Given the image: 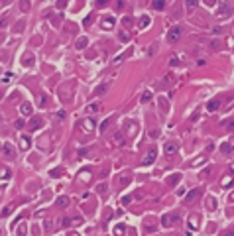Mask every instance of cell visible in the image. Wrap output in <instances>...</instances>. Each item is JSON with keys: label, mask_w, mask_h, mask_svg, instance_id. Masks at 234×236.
I'll list each match as a JSON object with an SVG mask.
<instances>
[{"label": "cell", "mask_w": 234, "mask_h": 236, "mask_svg": "<svg viewBox=\"0 0 234 236\" xmlns=\"http://www.w3.org/2000/svg\"><path fill=\"white\" fill-rule=\"evenodd\" d=\"M2 155H4L6 159H14V157H16V150H14V146H12L10 142H4V144H2Z\"/></svg>", "instance_id": "obj_1"}, {"label": "cell", "mask_w": 234, "mask_h": 236, "mask_svg": "<svg viewBox=\"0 0 234 236\" xmlns=\"http://www.w3.org/2000/svg\"><path fill=\"white\" fill-rule=\"evenodd\" d=\"M179 38H181V28H179V26L171 28L169 32H167V41H169V43H175Z\"/></svg>", "instance_id": "obj_2"}, {"label": "cell", "mask_w": 234, "mask_h": 236, "mask_svg": "<svg viewBox=\"0 0 234 236\" xmlns=\"http://www.w3.org/2000/svg\"><path fill=\"white\" fill-rule=\"evenodd\" d=\"M199 197H201V189H191V191L185 195V203H193V201H197Z\"/></svg>", "instance_id": "obj_3"}, {"label": "cell", "mask_w": 234, "mask_h": 236, "mask_svg": "<svg viewBox=\"0 0 234 236\" xmlns=\"http://www.w3.org/2000/svg\"><path fill=\"white\" fill-rule=\"evenodd\" d=\"M41 124H43V120H41L40 116H32L30 122H28V126H30V130H40Z\"/></svg>", "instance_id": "obj_4"}, {"label": "cell", "mask_w": 234, "mask_h": 236, "mask_svg": "<svg viewBox=\"0 0 234 236\" xmlns=\"http://www.w3.org/2000/svg\"><path fill=\"white\" fill-rule=\"evenodd\" d=\"M157 157V150L155 148H150V152L146 154V157H144V165H150V163H153V159Z\"/></svg>", "instance_id": "obj_5"}, {"label": "cell", "mask_w": 234, "mask_h": 236, "mask_svg": "<svg viewBox=\"0 0 234 236\" xmlns=\"http://www.w3.org/2000/svg\"><path fill=\"white\" fill-rule=\"evenodd\" d=\"M95 126H97V124H95V120H91V118H85V120L81 122L83 132H93V130H95Z\"/></svg>", "instance_id": "obj_6"}, {"label": "cell", "mask_w": 234, "mask_h": 236, "mask_svg": "<svg viewBox=\"0 0 234 236\" xmlns=\"http://www.w3.org/2000/svg\"><path fill=\"white\" fill-rule=\"evenodd\" d=\"M106 91H108V83H100V85H98L97 89L93 91V95H95V97H102V95H104Z\"/></svg>", "instance_id": "obj_7"}, {"label": "cell", "mask_w": 234, "mask_h": 236, "mask_svg": "<svg viewBox=\"0 0 234 236\" xmlns=\"http://www.w3.org/2000/svg\"><path fill=\"white\" fill-rule=\"evenodd\" d=\"M228 14H230V6L226 2H220L218 4V16H228Z\"/></svg>", "instance_id": "obj_8"}, {"label": "cell", "mask_w": 234, "mask_h": 236, "mask_svg": "<svg viewBox=\"0 0 234 236\" xmlns=\"http://www.w3.org/2000/svg\"><path fill=\"white\" fill-rule=\"evenodd\" d=\"M30 146H32V140H30V136H22V138H20V148H22V150H30Z\"/></svg>", "instance_id": "obj_9"}, {"label": "cell", "mask_w": 234, "mask_h": 236, "mask_svg": "<svg viewBox=\"0 0 234 236\" xmlns=\"http://www.w3.org/2000/svg\"><path fill=\"white\" fill-rule=\"evenodd\" d=\"M175 152H177V144H175V142H167V144H165V154L173 155Z\"/></svg>", "instance_id": "obj_10"}, {"label": "cell", "mask_w": 234, "mask_h": 236, "mask_svg": "<svg viewBox=\"0 0 234 236\" xmlns=\"http://www.w3.org/2000/svg\"><path fill=\"white\" fill-rule=\"evenodd\" d=\"M179 181H181V173H175V175L167 177V185H169V187H175Z\"/></svg>", "instance_id": "obj_11"}, {"label": "cell", "mask_w": 234, "mask_h": 236, "mask_svg": "<svg viewBox=\"0 0 234 236\" xmlns=\"http://www.w3.org/2000/svg\"><path fill=\"white\" fill-rule=\"evenodd\" d=\"M114 24H116V22H114L112 16H108V18H104V20H102V28H104V30H112Z\"/></svg>", "instance_id": "obj_12"}, {"label": "cell", "mask_w": 234, "mask_h": 236, "mask_svg": "<svg viewBox=\"0 0 234 236\" xmlns=\"http://www.w3.org/2000/svg\"><path fill=\"white\" fill-rule=\"evenodd\" d=\"M20 112H22V116H30L32 114V104L30 102H24V104L20 106Z\"/></svg>", "instance_id": "obj_13"}, {"label": "cell", "mask_w": 234, "mask_h": 236, "mask_svg": "<svg viewBox=\"0 0 234 236\" xmlns=\"http://www.w3.org/2000/svg\"><path fill=\"white\" fill-rule=\"evenodd\" d=\"M189 226H191V230H197L199 228V217L197 214H191L189 217Z\"/></svg>", "instance_id": "obj_14"}, {"label": "cell", "mask_w": 234, "mask_h": 236, "mask_svg": "<svg viewBox=\"0 0 234 236\" xmlns=\"http://www.w3.org/2000/svg\"><path fill=\"white\" fill-rule=\"evenodd\" d=\"M218 106H220V98H212V100H209V104H207V110H217Z\"/></svg>", "instance_id": "obj_15"}, {"label": "cell", "mask_w": 234, "mask_h": 236, "mask_svg": "<svg viewBox=\"0 0 234 236\" xmlns=\"http://www.w3.org/2000/svg\"><path fill=\"white\" fill-rule=\"evenodd\" d=\"M87 43H89V40L83 36V38H79V40H77V43H75V45H77V49H85V47H87Z\"/></svg>", "instance_id": "obj_16"}, {"label": "cell", "mask_w": 234, "mask_h": 236, "mask_svg": "<svg viewBox=\"0 0 234 236\" xmlns=\"http://www.w3.org/2000/svg\"><path fill=\"white\" fill-rule=\"evenodd\" d=\"M171 222H173V220H171L169 214H163V217H162V224H163L165 228H169V226H171Z\"/></svg>", "instance_id": "obj_17"}, {"label": "cell", "mask_w": 234, "mask_h": 236, "mask_svg": "<svg viewBox=\"0 0 234 236\" xmlns=\"http://www.w3.org/2000/svg\"><path fill=\"white\" fill-rule=\"evenodd\" d=\"M230 150H232V144H230V142H224V144L220 146V152H222V154H230Z\"/></svg>", "instance_id": "obj_18"}, {"label": "cell", "mask_w": 234, "mask_h": 236, "mask_svg": "<svg viewBox=\"0 0 234 236\" xmlns=\"http://www.w3.org/2000/svg\"><path fill=\"white\" fill-rule=\"evenodd\" d=\"M57 205L59 207H69V197H59L57 199Z\"/></svg>", "instance_id": "obj_19"}, {"label": "cell", "mask_w": 234, "mask_h": 236, "mask_svg": "<svg viewBox=\"0 0 234 236\" xmlns=\"http://www.w3.org/2000/svg\"><path fill=\"white\" fill-rule=\"evenodd\" d=\"M207 209H209V211H214V209H217V205H214V199H212V197H207Z\"/></svg>", "instance_id": "obj_20"}, {"label": "cell", "mask_w": 234, "mask_h": 236, "mask_svg": "<svg viewBox=\"0 0 234 236\" xmlns=\"http://www.w3.org/2000/svg\"><path fill=\"white\" fill-rule=\"evenodd\" d=\"M150 26V16H144L142 20H140V30H144V28H148Z\"/></svg>", "instance_id": "obj_21"}, {"label": "cell", "mask_w": 234, "mask_h": 236, "mask_svg": "<svg viewBox=\"0 0 234 236\" xmlns=\"http://www.w3.org/2000/svg\"><path fill=\"white\" fill-rule=\"evenodd\" d=\"M22 61H24V65H32V63H33V55H32V53H26Z\"/></svg>", "instance_id": "obj_22"}, {"label": "cell", "mask_w": 234, "mask_h": 236, "mask_svg": "<svg viewBox=\"0 0 234 236\" xmlns=\"http://www.w3.org/2000/svg\"><path fill=\"white\" fill-rule=\"evenodd\" d=\"M87 110H89V112H98V110H100V104H98V102H93V104L87 106Z\"/></svg>", "instance_id": "obj_23"}, {"label": "cell", "mask_w": 234, "mask_h": 236, "mask_svg": "<svg viewBox=\"0 0 234 236\" xmlns=\"http://www.w3.org/2000/svg\"><path fill=\"white\" fill-rule=\"evenodd\" d=\"M63 175V167H55V169H51V177H61Z\"/></svg>", "instance_id": "obj_24"}, {"label": "cell", "mask_w": 234, "mask_h": 236, "mask_svg": "<svg viewBox=\"0 0 234 236\" xmlns=\"http://www.w3.org/2000/svg\"><path fill=\"white\" fill-rule=\"evenodd\" d=\"M124 230H126V226H124V224H116V226H114V234H116V236H120L122 232H124Z\"/></svg>", "instance_id": "obj_25"}, {"label": "cell", "mask_w": 234, "mask_h": 236, "mask_svg": "<svg viewBox=\"0 0 234 236\" xmlns=\"http://www.w3.org/2000/svg\"><path fill=\"white\" fill-rule=\"evenodd\" d=\"M152 6H153L155 10H163V8H165V2H163V0H157V2H153Z\"/></svg>", "instance_id": "obj_26"}, {"label": "cell", "mask_w": 234, "mask_h": 236, "mask_svg": "<svg viewBox=\"0 0 234 236\" xmlns=\"http://www.w3.org/2000/svg\"><path fill=\"white\" fill-rule=\"evenodd\" d=\"M205 162H207V157H203V155H201L199 159H195V162H191V165H193V167H199V165H201V163H205Z\"/></svg>", "instance_id": "obj_27"}, {"label": "cell", "mask_w": 234, "mask_h": 236, "mask_svg": "<svg viewBox=\"0 0 234 236\" xmlns=\"http://www.w3.org/2000/svg\"><path fill=\"white\" fill-rule=\"evenodd\" d=\"M8 177H10V171L6 169V167H2V185L6 183V179H8Z\"/></svg>", "instance_id": "obj_28"}, {"label": "cell", "mask_w": 234, "mask_h": 236, "mask_svg": "<svg viewBox=\"0 0 234 236\" xmlns=\"http://www.w3.org/2000/svg\"><path fill=\"white\" fill-rule=\"evenodd\" d=\"M71 222H73V219H61V222H59V226H61V228H67L69 224H71Z\"/></svg>", "instance_id": "obj_29"}, {"label": "cell", "mask_w": 234, "mask_h": 236, "mask_svg": "<svg viewBox=\"0 0 234 236\" xmlns=\"http://www.w3.org/2000/svg\"><path fill=\"white\" fill-rule=\"evenodd\" d=\"M150 100H152V93H150V91H146L144 95H142V102H150Z\"/></svg>", "instance_id": "obj_30"}, {"label": "cell", "mask_w": 234, "mask_h": 236, "mask_svg": "<svg viewBox=\"0 0 234 236\" xmlns=\"http://www.w3.org/2000/svg\"><path fill=\"white\" fill-rule=\"evenodd\" d=\"M112 140H114V144H116V146H120V144H122V134H120V132H116Z\"/></svg>", "instance_id": "obj_31"}, {"label": "cell", "mask_w": 234, "mask_h": 236, "mask_svg": "<svg viewBox=\"0 0 234 236\" xmlns=\"http://www.w3.org/2000/svg\"><path fill=\"white\" fill-rule=\"evenodd\" d=\"M130 201H132V195H126V197H122V199H120V205H128Z\"/></svg>", "instance_id": "obj_32"}, {"label": "cell", "mask_w": 234, "mask_h": 236, "mask_svg": "<svg viewBox=\"0 0 234 236\" xmlns=\"http://www.w3.org/2000/svg\"><path fill=\"white\" fill-rule=\"evenodd\" d=\"M230 183H232V177L228 175V177H224V179H222V187H228Z\"/></svg>", "instance_id": "obj_33"}, {"label": "cell", "mask_w": 234, "mask_h": 236, "mask_svg": "<svg viewBox=\"0 0 234 236\" xmlns=\"http://www.w3.org/2000/svg\"><path fill=\"white\" fill-rule=\"evenodd\" d=\"M169 65H171V67H177V65H179V61H177V57H175V55L169 57Z\"/></svg>", "instance_id": "obj_34"}, {"label": "cell", "mask_w": 234, "mask_h": 236, "mask_svg": "<svg viewBox=\"0 0 234 236\" xmlns=\"http://www.w3.org/2000/svg\"><path fill=\"white\" fill-rule=\"evenodd\" d=\"M18 234H20V236H24V234H26V224H24V222L18 226Z\"/></svg>", "instance_id": "obj_35"}, {"label": "cell", "mask_w": 234, "mask_h": 236, "mask_svg": "<svg viewBox=\"0 0 234 236\" xmlns=\"http://www.w3.org/2000/svg\"><path fill=\"white\" fill-rule=\"evenodd\" d=\"M224 126H226V130H234V120H226Z\"/></svg>", "instance_id": "obj_36"}, {"label": "cell", "mask_w": 234, "mask_h": 236, "mask_svg": "<svg viewBox=\"0 0 234 236\" xmlns=\"http://www.w3.org/2000/svg\"><path fill=\"white\" fill-rule=\"evenodd\" d=\"M38 102H40V106H45V102H47V98L43 97V95H40V97H38Z\"/></svg>", "instance_id": "obj_37"}, {"label": "cell", "mask_w": 234, "mask_h": 236, "mask_svg": "<svg viewBox=\"0 0 234 236\" xmlns=\"http://www.w3.org/2000/svg\"><path fill=\"white\" fill-rule=\"evenodd\" d=\"M14 30H16V32H22V30H24V20H20V22L16 24V28H14Z\"/></svg>", "instance_id": "obj_38"}, {"label": "cell", "mask_w": 234, "mask_h": 236, "mask_svg": "<svg viewBox=\"0 0 234 236\" xmlns=\"http://www.w3.org/2000/svg\"><path fill=\"white\" fill-rule=\"evenodd\" d=\"M93 20H95V16L91 14V16H87V18H85V20H83V24H85V26H89L91 22H93Z\"/></svg>", "instance_id": "obj_39"}, {"label": "cell", "mask_w": 234, "mask_h": 236, "mask_svg": "<svg viewBox=\"0 0 234 236\" xmlns=\"http://www.w3.org/2000/svg\"><path fill=\"white\" fill-rule=\"evenodd\" d=\"M12 77H14L12 73H4V75H2V81H4V83H8L10 79H12Z\"/></svg>", "instance_id": "obj_40"}, {"label": "cell", "mask_w": 234, "mask_h": 236, "mask_svg": "<svg viewBox=\"0 0 234 236\" xmlns=\"http://www.w3.org/2000/svg\"><path fill=\"white\" fill-rule=\"evenodd\" d=\"M118 38H120L122 41H128V40H130V36H128L126 32H120V36H118Z\"/></svg>", "instance_id": "obj_41"}, {"label": "cell", "mask_w": 234, "mask_h": 236, "mask_svg": "<svg viewBox=\"0 0 234 236\" xmlns=\"http://www.w3.org/2000/svg\"><path fill=\"white\" fill-rule=\"evenodd\" d=\"M16 128H18V130L24 128V118H18V120H16Z\"/></svg>", "instance_id": "obj_42"}, {"label": "cell", "mask_w": 234, "mask_h": 236, "mask_svg": "<svg viewBox=\"0 0 234 236\" xmlns=\"http://www.w3.org/2000/svg\"><path fill=\"white\" fill-rule=\"evenodd\" d=\"M97 191H98V193H100V195H104V193H106V187H104V185H102V183H100V185H98V187H97Z\"/></svg>", "instance_id": "obj_43"}, {"label": "cell", "mask_w": 234, "mask_h": 236, "mask_svg": "<svg viewBox=\"0 0 234 236\" xmlns=\"http://www.w3.org/2000/svg\"><path fill=\"white\" fill-rule=\"evenodd\" d=\"M187 8H197V2H195V0H189V2H187Z\"/></svg>", "instance_id": "obj_44"}, {"label": "cell", "mask_w": 234, "mask_h": 236, "mask_svg": "<svg viewBox=\"0 0 234 236\" xmlns=\"http://www.w3.org/2000/svg\"><path fill=\"white\" fill-rule=\"evenodd\" d=\"M120 183H122V185H128V183H130V177H120Z\"/></svg>", "instance_id": "obj_45"}, {"label": "cell", "mask_w": 234, "mask_h": 236, "mask_svg": "<svg viewBox=\"0 0 234 236\" xmlns=\"http://www.w3.org/2000/svg\"><path fill=\"white\" fill-rule=\"evenodd\" d=\"M132 24V20H130V18H124V20H122V26H130Z\"/></svg>", "instance_id": "obj_46"}, {"label": "cell", "mask_w": 234, "mask_h": 236, "mask_svg": "<svg viewBox=\"0 0 234 236\" xmlns=\"http://www.w3.org/2000/svg\"><path fill=\"white\" fill-rule=\"evenodd\" d=\"M150 136H152V138H157V136H159V132H157V130H152V132H150Z\"/></svg>", "instance_id": "obj_47"}, {"label": "cell", "mask_w": 234, "mask_h": 236, "mask_svg": "<svg viewBox=\"0 0 234 236\" xmlns=\"http://www.w3.org/2000/svg\"><path fill=\"white\" fill-rule=\"evenodd\" d=\"M108 124H110V120H104V122H102V126H100V130H106V126H108Z\"/></svg>", "instance_id": "obj_48"}, {"label": "cell", "mask_w": 234, "mask_h": 236, "mask_svg": "<svg viewBox=\"0 0 234 236\" xmlns=\"http://www.w3.org/2000/svg\"><path fill=\"white\" fill-rule=\"evenodd\" d=\"M116 8H118V10L124 8V2H122V0H118V2H116Z\"/></svg>", "instance_id": "obj_49"}, {"label": "cell", "mask_w": 234, "mask_h": 236, "mask_svg": "<svg viewBox=\"0 0 234 236\" xmlns=\"http://www.w3.org/2000/svg\"><path fill=\"white\" fill-rule=\"evenodd\" d=\"M57 118H65V110H59L57 112Z\"/></svg>", "instance_id": "obj_50"}, {"label": "cell", "mask_w": 234, "mask_h": 236, "mask_svg": "<svg viewBox=\"0 0 234 236\" xmlns=\"http://www.w3.org/2000/svg\"><path fill=\"white\" fill-rule=\"evenodd\" d=\"M222 236H234V230H228V232H224Z\"/></svg>", "instance_id": "obj_51"}, {"label": "cell", "mask_w": 234, "mask_h": 236, "mask_svg": "<svg viewBox=\"0 0 234 236\" xmlns=\"http://www.w3.org/2000/svg\"><path fill=\"white\" fill-rule=\"evenodd\" d=\"M230 203H234V193H232V195H230Z\"/></svg>", "instance_id": "obj_52"}, {"label": "cell", "mask_w": 234, "mask_h": 236, "mask_svg": "<svg viewBox=\"0 0 234 236\" xmlns=\"http://www.w3.org/2000/svg\"><path fill=\"white\" fill-rule=\"evenodd\" d=\"M69 236H81V234H79V232H73V234H69Z\"/></svg>", "instance_id": "obj_53"}, {"label": "cell", "mask_w": 234, "mask_h": 236, "mask_svg": "<svg viewBox=\"0 0 234 236\" xmlns=\"http://www.w3.org/2000/svg\"><path fill=\"white\" fill-rule=\"evenodd\" d=\"M230 171H232V175H234V163H232V165H230Z\"/></svg>", "instance_id": "obj_54"}]
</instances>
